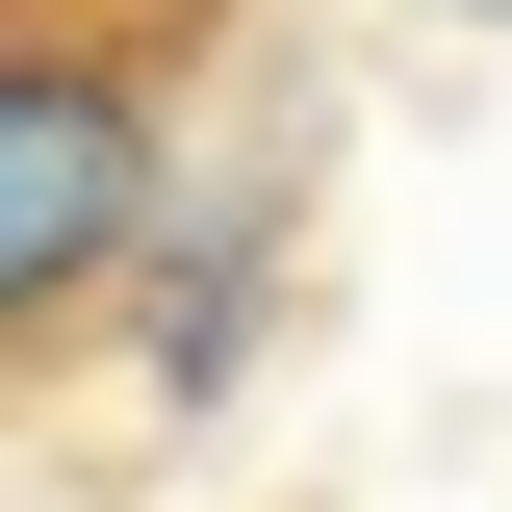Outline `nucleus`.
<instances>
[{"label": "nucleus", "mask_w": 512, "mask_h": 512, "mask_svg": "<svg viewBox=\"0 0 512 512\" xmlns=\"http://www.w3.org/2000/svg\"><path fill=\"white\" fill-rule=\"evenodd\" d=\"M231 26L256 0H0V410L154 308Z\"/></svg>", "instance_id": "obj_1"}]
</instances>
